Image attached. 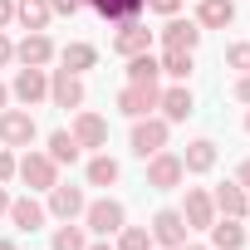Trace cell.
I'll list each match as a JSON object with an SVG mask.
<instances>
[{
    "label": "cell",
    "mask_w": 250,
    "mask_h": 250,
    "mask_svg": "<svg viewBox=\"0 0 250 250\" xmlns=\"http://www.w3.org/2000/svg\"><path fill=\"white\" fill-rule=\"evenodd\" d=\"M123 226H128V206H123L118 196H98V201H88V206H83V230H93L98 240L118 235Z\"/></svg>",
    "instance_id": "obj_1"
},
{
    "label": "cell",
    "mask_w": 250,
    "mask_h": 250,
    "mask_svg": "<svg viewBox=\"0 0 250 250\" xmlns=\"http://www.w3.org/2000/svg\"><path fill=\"white\" fill-rule=\"evenodd\" d=\"M167 138H172V123L162 118V113H147V118H133V152L147 162L152 152H162L167 147Z\"/></svg>",
    "instance_id": "obj_2"
},
{
    "label": "cell",
    "mask_w": 250,
    "mask_h": 250,
    "mask_svg": "<svg viewBox=\"0 0 250 250\" xmlns=\"http://www.w3.org/2000/svg\"><path fill=\"white\" fill-rule=\"evenodd\" d=\"M40 123L30 108H0V143L5 147H35Z\"/></svg>",
    "instance_id": "obj_3"
},
{
    "label": "cell",
    "mask_w": 250,
    "mask_h": 250,
    "mask_svg": "<svg viewBox=\"0 0 250 250\" xmlns=\"http://www.w3.org/2000/svg\"><path fill=\"white\" fill-rule=\"evenodd\" d=\"M15 177H20L30 191H49V187L59 182V162H54L49 152H35V147H30V152L15 162Z\"/></svg>",
    "instance_id": "obj_4"
},
{
    "label": "cell",
    "mask_w": 250,
    "mask_h": 250,
    "mask_svg": "<svg viewBox=\"0 0 250 250\" xmlns=\"http://www.w3.org/2000/svg\"><path fill=\"white\" fill-rule=\"evenodd\" d=\"M182 182H187L182 152H167V147H162V152L147 157V187H152V191H177Z\"/></svg>",
    "instance_id": "obj_5"
},
{
    "label": "cell",
    "mask_w": 250,
    "mask_h": 250,
    "mask_svg": "<svg viewBox=\"0 0 250 250\" xmlns=\"http://www.w3.org/2000/svg\"><path fill=\"white\" fill-rule=\"evenodd\" d=\"M152 30H147V20L143 15H128V20H118V35H113V49L123 54V59H133V54H143V49H152Z\"/></svg>",
    "instance_id": "obj_6"
},
{
    "label": "cell",
    "mask_w": 250,
    "mask_h": 250,
    "mask_svg": "<svg viewBox=\"0 0 250 250\" xmlns=\"http://www.w3.org/2000/svg\"><path fill=\"white\" fill-rule=\"evenodd\" d=\"M157 98H162V83H157V79H152V83H123V93H118V113L147 118V113H157Z\"/></svg>",
    "instance_id": "obj_7"
},
{
    "label": "cell",
    "mask_w": 250,
    "mask_h": 250,
    "mask_svg": "<svg viewBox=\"0 0 250 250\" xmlns=\"http://www.w3.org/2000/svg\"><path fill=\"white\" fill-rule=\"evenodd\" d=\"M147 235H152V245H162V250H177V245L187 240V216H182L177 206H162V211L152 216Z\"/></svg>",
    "instance_id": "obj_8"
},
{
    "label": "cell",
    "mask_w": 250,
    "mask_h": 250,
    "mask_svg": "<svg viewBox=\"0 0 250 250\" xmlns=\"http://www.w3.org/2000/svg\"><path fill=\"white\" fill-rule=\"evenodd\" d=\"M83 74H69V69H54L49 74V103L54 108H83Z\"/></svg>",
    "instance_id": "obj_9"
},
{
    "label": "cell",
    "mask_w": 250,
    "mask_h": 250,
    "mask_svg": "<svg viewBox=\"0 0 250 250\" xmlns=\"http://www.w3.org/2000/svg\"><path fill=\"white\" fill-rule=\"evenodd\" d=\"M54 54H59V49H54V40H49L44 30H30V35L15 44V59H20V69H44Z\"/></svg>",
    "instance_id": "obj_10"
},
{
    "label": "cell",
    "mask_w": 250,
    "mask_h": 250,
    "mask_svg": "<svg viewBox=\"0 0 250 250\" xmlns=\"http://www.w3.org/2000/svg\"><path fill=\"white\" fill-rule=\"evenodd\" d=\"M83 206H88V196H83V187H64V182H54L49 187V216H59V221H79L83 216Z\"/></svg>",
    "instance_id": "obj_11"
},
{
    "label": "cell",
    "mask_w": 250,
    "mask_h": 250,
    "mask_svg": "<svg viewBox=\"0 0 250 250\" xmlns=\"http://www.w3.org/2000/svg\"><path fill=\"white\" fill-rule=\"evenodd\" d=\"M182 216H187V230H211V221H216V201H211V191H206V187H187Z\"/></svg>",
    "instance_id": "obj_12"
},
{
    "label": "cell",
    "mask_w": 250,
    "mask_h": 250,
    "mask_svg": "<svg viewBox=\"0 0 250 250\" xmlns=\"http://www.w3.org/2000/svg\"><path fill=\"white\" fill-rule=\"evenodd\" d=\"M10 98H20L25 108L44 103V98H49V74H44V69H20L15 83H10Z\"/></svg>",
    "instance_id": "obj_13"
},
{
    "label": "cell",
    "mask_w": 250,
    "mask_h": 250,
    "mask_svg": "<svg viewBox=\"0 0 250 250\" xmlns=\"http://www.w3.org/2000/svg\"><path fill=\"white\" fill-rule=\"evenodd\" d=\"M201 44V25L196 20H182V15H167L162 25V49H196Z\"/></svg>",
    "instance_id": "obj_14"
},
{
    "label": "cell",
    "mask_w": 250,
    "mask_h": 250,
    "mask_svg": "<svg viewBox=\"0 0 250 250\" xmlns=\"http://www.w3.org/2000/svg\"><path fill=\"white\" fill-rule=\"evenodd\" d=\"M157 108H162V118H167V123H187V118L196 113V98H191V88H187V83H172V88H162Z\"/></svg>",
    "instance_id": "obj_15"
},
{
    "label": "cell",
    "mask_w": 250,
    "mask_h": 250,
    "mask_svg": "<svg viewBox=\"0 0 250 250\" xmlns=\"http://www.w3.org/2000/svg\"><path fill=\"white\" fill-rule=\"evenodd\" d=\"M211 201H216V216H235V221H245V216H250V191H245L240 182L216 187V191H211Z\"/></svg>",
    "instance_id": "obj_16"
},
{
    "label": "cell",
    "mask_w": 250,
    "mask_h": 250,
    "mask_svg": "<svg viewBox=\"0 0 250 250\" xmlns=\"http://www.w3.org/2000/svg\"><path fill=\"white\" fill-rule=\"evenodd\" d=\"M10 226L15 230H40L44 221H49V211H44V201H35V196H10Z\"/></svg>",
    "instance_id": "obj_17"
},
{
    "label": "cell",
    "mask_w": 250,
    "mask_h": 250,
    "mask_svg": "<svg viewBox=\"0 0 250 250\" xmlns=\"http://www.w3.org/2000/svg\"><path fill=\"white\" fill-rule=\"evenodd\" d=\"M69 133H74V143H79V147H108V123H103L98 113H83V108H79Z\"/></svg>",
    "instance_id": "obj_18"
},
{
    "label": "cell",
    "mask_w": 250,
    "mask_h": 250,
    "mask_svg": "<svg viewBox=\"0 0 250 250\" xmlns=\"http://www.w3.org/2000/svg\"><path fill=\"white\" fill-rule=\"evenodd\" d=\"M206 235H211V250H245V226L235 216H216Z\"/></svg>",
    "instance_id": "obj_19"
},
{
    "label": "cell",
    "mask_w": 250,
    "mask_h": 250,
    "mask_svg": "<svg viewBox=\"0 0 250 250\" xmlns=\"http://www.w3.org/2000/svg\"><path fill=\"white\" fill-rule=\"evenodd\" d=\"M182 167H187L191 177H206V172L216 167V143H211V138H191L187 152H182Z\"/></svg>",
    "instance_id": "obj_20"
},
{
    "label": "cell",
    "mask_w": 250,
    "mask_h": 250,
    "mask_svg": "<svg viewBox=\"0 0 250 250\" xmlns=\"http://www.w3.org/2000/svg\"><path fill=\"white\" fill-rule=\"evenodd\" d=\"M235 20V0H196V25L201 30H226Z\"/></svg>",
    "instance_id": "obj_21"
},
{
    "label": "cell",
    "mask_w": 250,
    "mask_h": 250,
    "mask_svg": "<svg viewBox=\"0 0 250 250\" xmlns=\"http://www.w3.org/2000/svg\"><path fill=\"white\" fill-rule=\"evenodd\" d=\"M54 59H59V69H69V74H88V69L98 64V49L83 44V40H74V44H64Z\"/></svg>",
    "instance_id": "obj_22"
},
{
    "label": "cell",
    "mask_w": 250,
    "mask_h": 250,
    "mask_svg": "<svg viewBox=\"0 0 250 250\" xmlns=\"http://www.w3.org/2000/svg\"><path fill=\"white\" fill-rule=\"evenodd\" d=\"M118 177H123V167H118V157H108V152H93L88 167H83V182H88V187H113Z\"/></svg>",
    "instance_id": "obj_23"
},
{
    "label": "cell",
    "mask_w": 250,
    "mask_h": 250,
    "mask_svg": "<svg viewBox=\"0 0 250 250\" xmlns=\"http://www.w3.org/2000/svg\"><path fill=\"white\" fill-rule=\"evenodd\" d=\"M157 69H162L167 79H177V83H187L196 64H191V49H162V54H157Z\"/></svg>",
    "instance_id": "obj_24"
},
{
    "label": "cell",
    "mask_w": 250,
    "mask_h": 250,
    "mask_svg": "<svg viewBox=\"0 0 250 250\" xmlns=\"http://www.w3.org/2000/svg\"><path fill=\"white\" fill-rule=\"evenodd\" d=\"M15 20L25 30H44L54 20V10H49V0H15Z\"/></svg>",
    "instance_id": "obj_25"
},
{
    "label": "cell",
    "mask_w": 250,
    "mask_h": 250,
    "mask_svg": "<svg viewBox=\"0 0 250 250\" xmlns=\"http://www.w3.org/2000/svg\"><path fill=\"white\" fill-rule=\"evenodd\" d=\"M88 5H93L108 25H118V20H128V15H143L147 0H88Z\"/></svg>",
    "instance_id": "obj_26"
},
{
    "label": "cell",
    "mask_w": 250,
    "mask_h": 250,
    "mask_svg": "<svg viewBox=\"0 0 250 250\" xmlns=\"http://www.w3.org/2000/svg\"><path fill=\"white\" fill-rule=\"evenodd\" d=\"M49 157H54L59 167H69V162H79V157H83V147L74 143V133H69V128H59V133H49Z\"/></svg>",
    "instance_id": "obj_27"
},
{
    "label": "cell",
    "mask_w": 250,
    "mask_h": 250,
    "mask_svg": "<svg viewBox=\"0 0 250 250\" xmlns=\"http://www.w3.org/2000/svg\"><path fill=\"white\" fill-rule=\"evenodd\" d=\"M162 69H157V54L152 49H143V54H133L128 59V83H152Z\"/></svg>",
    "instance_id": "obj_28"
},
{
    "label": "cell",
    "mask_w": 250,
    "mask_h": 250,
    "mask_svg": "<svg viewBox=\"0 0 250 250\" xmlns=\"http://www.w3.org/2000/svg\"><path fill=\"white\" fill-rule=\"evenodd\" d=\"M49 250H88V235H83V226H74V221H64V226L54 230V240H49Z\"/></svg>",
    "instance_id": "obj_29"
},
{
    "label": "cell",
    "mask_w": 250,
    "mask_h": 250,
    "mask_svg": "<svg viewBox=\"0 0 250 250\" xmlns=\"http://www.w3.org/2000/svg\"><path fill=\"white\" fill-rule=\"evenodd\" d=\"M118 250H152L147 226H123V230H118Z\"/></svg>",
    "instance_id": "obj_30"
},
{
    "label": "cell",
    "mask_w": 250,
    "mask_h": 250,
    "mask_svg": "<svg viewBox=\"0 0 250 250\" xmlns=\"http://www.w3.org/2000/svg\"><path fill=\"white\" fill-rule=\"evenodd\" d=\"M226 64H230L235 74H250V44H230V49H226Z\"/></svg>",
    "instance_id": "obj_31"
},
{
    "label": "cell",
    "mask_w": 250,
    "mask_h": 250,
    "mask_svg": "<svg viewBox=\"0 0 250 250\" xmlns=\"http://www.w3.org/2000/svg\"><path fill=\"white\" fill-rule=\"evenodd\" d=\"M15 147H5V143H0V187H5V182H15Z\"/></svg>",
    "instance_id": "obj_32"
},
{
    "label": "cell",
    "mask_w": 250,
    "mask_h": 250,
    "mask_svg": "<svg viewBox=\"0 0 250 250\" xmlns=\"http://www.w3.org/2000/svg\"><path fill=\"white\" fill-rule=\"evenodd\" d=\"M83 5H88V0H49V10H54V15H79Z\"/></svg>",
    "instance_id": "obj_33"
},
{
    "label": "cell",
    "mask_w": 250,
    "mask_h": 250,
    "mask_svg": "<svg viewBox=\"0 0 250 250\" xmlns=\"http://www.w3.org/2000/svg\"><path fill=\"white\" fill-rule=\"evenodd\" d=\"M147 10H157V15H177L182 0H147Z\"/></svg>",
    "instance_id": "obj_34"
},
{
    "label": "cell",
    "mask_w": 250,
    "mask_h": 250,
    "mask_svg": "<svg viewBox=\"0 0 250 250\" xmlns=\"http://www.w3.org/2000/svg\"><path fill=\"white\" fill-rule=\"evenodd\" d=\"M15 25V0H0V30Z\"/></svg>",
    "instance_id": "obj_35"
},
{
    "label": "cell",
    "mask_w": 250,
    "mask_h": 250,
    "mask_svg": "<svg viewBox=\"0 0 250 250\" xmlns=\"http://www.w3.org/2000/svg\"><path fill=\"white\" fill-rule=\"evenodd\" d=\"M10 59H15V44H10V35H5V30H0V69H5Z\"/></svg>",
    "instance_id": "obj_36"
},
{
    "label": "cell",
    "mask_w": 250,
    "mask_h": 250,
    "mask_svg": "<svg viewBox=\"0 0 250 250\" xmlns=\"http://www.w3.org/2000/svg\"><path fill=\"white\" fill-rule=\"evenodd\" d=\"M235 98H240V103H250V74H240V79H235Z\"/></svg>",
    "instance_id": "obj_37"
},
{
    "label": "cell",
    "mask_w": 250,
    "mask_h": 250,
    "mask_svg": "<svg viewBox=\"0 0 250 250\" xmlns=\"http://www.w3.org/2000/svg\"><path fill=\"white\" fill-rule=\"evenodd\" d=\"M235 182H240V187H245V191H250V157H245V162H240V167H235Z\"/></svg>",
    "instance_id": "obj_38"
},
{
    "label": "cell",
    "mask_w": 250,
    "mask_h": 250,
    "mask_svg": "<svg viewBox=\"0 0 250 250\" xmlns=\"http://www.w3.org/2000/svg\"><path fill=\"white\" fill-rule=\"evenodd\" d=\"M5 211H10V191H5V187H0V216H5Z\"/></svg>",
    "instance_id": "obj_39"
},
{
    "label": "cell",
    "mask_w": 250,
    "mask_h": 250,
    "mask_svg": "<svg viewBox=\"0 0 250 250\" xmlns=\"http://www.w3.org/2000/svg\"><path fill=\"white\" fill-rule=\"evenodd\" d=\"M5 103H10V88H5V83H0V108H5Z\"/></svg>",
    "instance_id": "obj_40"
},
{
    "label": "cell",
    "mask_w": 250,
    "mask_h": 250,
    "mask_svg": "<svg viewBox=\"0 0 250 250\" xmlns=\"http://www.w3.org/2000/svg\"><path fill=\"white\" fill-rule=\"evenodd\" d=\"M88 250H118V245H108V240H98V245H88Z\"/></svg>",
    "instance_id": "obj_41"
},
{
    "label": "cell",
    "mask_w": 250,
    "mask_h": 250,
    "mask_svg": "<svg viewBox=\"0 0 250 250\" xmlns=\"http://www.w3.org/2000/svg\"><path fill=\"white\" fill-rule=\"evenodd\" d=\"M0 250H15V240H5V235H0Z\"/></svg>",
    "instance_id": "obj_42"
},
{
    "label": "cell",
    "mask_w": 250,
    "mask_h": 250,
    "mask_svg": "<svg viewBox=\"0 0 250 250\" xmlns=\"http://www.w3.org/2000/svg\"><path fill=\"white\" fill-rule=\"evenodd\" d=\"M177 250H206V245H187V240H182V245H177Z\"/></svg>",
    "instance_id": "obj_43"
},
{
    "label": "cell",
    "mask_w": 250,
    "mask_h": 250,
    "mask_svg": "<svg viewBox=\"0 0 250 250\" xmlns=\"http://www.w3.org/2000/svg\"><path fill=\"white\" fill-rule=\"evenodd\" d=\"M245 133H250V113H245Z\"/></svg>",
    "instance_id": "obj_44"
}]
</instances>
